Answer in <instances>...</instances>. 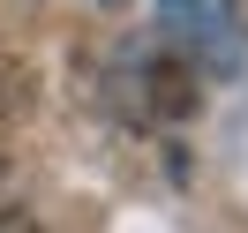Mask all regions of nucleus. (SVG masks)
Listing matches in <instances>:
<instances>
[{
  "instance_id": "obj_5",
  "label": "nucleus",
  "mask_w": 248,
  "mask_h": 233,
  "mask_svg": "<svg viewBox=\"0 0 248 233\" xmlns=\"http://www.w3.org/2000/svg\"><path fill=\"white\" fill-rule=\"evenodd\" d=\"M218 8H226V23H233V31L248 38V0H218Z\"/></svg>"
},
{
  "instance_id": "obj_1",
  "label": "nucleus",
  "mask_w": 248,
  "mask_h": 233,
  "mask_svg": "<svg viewBox=\"0 0 248 233\" xmlns=\"http://www.w3.org/2000/svg\"><path fill=\"white\" fill-rule=\"evenodd\" d=\"M113 98H121V113L136 128H173V121L196 113V68H188L181 53H166V46H143V53L121 61Z\"/></svg>"
},
{
  "instance_id": "obj_4",
  "label": "nucleus",
  "mask_w": 248,
  "mask_h": 233,
  "mask_svg": "<svg viewBox=\"0 0 248 233\" xmlns=\"http://www.w3.org/2000/svg\"><path fill=\"white\" fill-rule=\"evenodd\" d=\"M0 233H38V218L31 211H0Z\"/></svg>"
},
{
  "instance_id": "obj_2",
  "label": "nucleus",
  "mask_w": 248,
  "mask_h": 233,
  "mask_svg": "<svg viewBox=\"0 0 248 233\" xmlns=\"http://www.w3.org/2000/svg\"><path fill=\"white\" fill-rule=\"evenodd\" d=\"M158 8H166V23H173L181 38L211 46V61H218V68H233V61H226V46H218V31H211V0H158Z\"/></svg>"
},
{
  "instance_id": "obj_3",
  "label": "nucleus",
  "mask_w": 248,
  "mask_h": 233,
  "mask_svg": "<svg viewBox=\"0 0 248 233\" xmlns=\"http://www.w3.org/2000/svg\"><path fill=\"white\" fill-rule=\"evenodd\" d=\"M8 158H16V91L0 76V173H8Z\"/></svg>"
}]
</instances>
